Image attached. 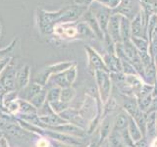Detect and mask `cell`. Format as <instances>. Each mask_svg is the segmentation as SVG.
<instances>
[{
  "label": "cell",
  "mask_w": 157,
  "mask_h": 147,
  "mask_svg": "<svg viewBox=\"0 0 157 147\" xmlns=\"http://www.w3.org/2000/svg\"><path fill=\"white\" fill-rule=\"evenodd\" d=\"M18 103L20 106L18 114H38V110L29 101L18 98Z\"/></svg>",
  "instance_id": "32"
},
{
  "label": "cell",
  "mask_w": 157,
  "mask_h": 147,
  "mask_svg": "<svg viewBox=\"0 0 157 147\" xmlns=\"http://www.w3.org/2000/svg\"><path fill=\"white\" fill-rule=\"evenodd\" d=\"M146 118H147L146 113L142 111H140L134 118H132L134 121L136 122V124L137 125V126L140 127L144 137H145V134H146Z\"/></svg>",
  "instance_id": "35"
},
{
  "label": "cell",
  "mask_w": 157,
  "mask_h": 147,
  "mask_svg": "<svg viewBox=\"0 0 157 147\" xmlns=\"http://www.w3.org/2000/svg\"><path fill=\"white\" fill-rule=\"evenodd\" d=\"M19 98V91L18 90H12V91H7L3 94V104L4 107L6 108L10 103L16 101Z\"/></svg>",
  "instance_id": "38"
},
{
  "label": "cell",
  "mask_w": 157,
  "mask_h": 147,
  "mask_svg": "<svg viewBox=\"0 0 157 147\" xmlns=\"http://www.w3.org/2000/svg\"><path fill=\"white\" fill-rule=\"evenodd\" d=\"M156 77H157V69L153 61L148 66L144 67V77H142V81H144V83L153 85L156 81Z\"/></svg>",
  "instance_id": "27"
},
{
  "label": "cell",
  "mask_w": 157,
  "mask_h": 147,
  "mask_svg": "<svg viewBox=\"0 0 157 147\" xmlns=\"http://www.w3.org/2000/svg\"><path fill=\"white\" fill-rule=\"evenodd\" d=\"M46 130H51L57 132H62V134H66L69 135H73V136H77V137H81V138H86L87 136V132L86 130L82 129V127L78 126L71 123H66V124H63L57 126H53V127H49Z\"/></svg>",
  "instance_id": "12"
},
{
  "label": "cell",
  "mask_w": 157,
  "mask_h": 147,
  "mask_svg": "<svg viewBox=\"0 0 157 147\" xmlns=\"http://www.w3.org/2000/svg\"><path fill=\"white\" fill-rule=\"evenodd\" d=\"M59 115L68 123L76 125L78 126L82 127V129H85V130L87 129L88 123L81 116L80 112H78V109H74V108L69 107L68 109L63 111L61 114H59Z\"/></svg>",
  "instance_id": "11"
},
{
  "label": "cell",
  "mask_w": 157,
  "mask_h": 147,
  "mask_svg": "<svg viewBox=\"0 0 157 147\" xmlns=\"http://www.w3.org/2000/svg\"><path fill=\"white\" fill-rule=\"evenodd\" d=\"M134 147H149V141L145 137H142L140 140L135 142Z\"/></svg>",
  "instance_id": "48"
},
{
  "label": "cell",
  "mask_w": 157,
  "mask_h": 147,
  "mask_svg": "<svg viewBox=\"0 0 157 147\" xmlns=\"http://www.w3.org/2000/svg\"><path fill=\"white\" fill-rule=\"evenodd\" d=\"M0 147H10L8 140L5 136H3L1 139H0Z\"/></svg>",
  "instance_id": "51"
},
{
  "label": "cell",
  "mask_w": 157,
  "mask_h": 147,
  "mask_svg": "<svg viewBox=\"0 0 157 147\" xmlns=\"http://www.w3.org/2000/svg\"><path fill=\"white\" fill-rule=\"evenodd\" d=\"M85 50L87 56V66L93 73L96 71L108 72L104 60H103V56H101L94 48L91 47L90 45H86Z\"/></svg>",
  "instance_id": "7"
},
{
  "label": "cell",
  "mask_w": 157,
  "mask_h": 147,
  "mask_svg": "<svg viewBox=\"0 0 157 147\" xmlns=\"http://www.w3.org/2000/svg\"><path fill=\"white\" fill-rule=\"evenodd\" d=\"M88 10L93 14V16L95 17L97 23L99 24V27L102 29L104 36L107 33V27L108 23H109L110 17L112 15V10L107 8L101 3L94 1L92 2L90 6H88Z\"/></svg>",
  "instance_id": "4"
},
{
  "label": "cell",
  "mask_w": 157,
  "mask_h": 147,
  "mask_svg": "<svg viewBox=\"0 0 157 147\" xmlns=\"http://www.w3.org/2000/svg\"><path fill=\"white\" fill-rule=\"evenodd\" d=\"M146 114H150V113H157V96L153 97L151 101V104L148 107V109L145 112Z\"/></svg>",
  "instance_id": "47"
},
{
  "label": "cell",
  "mask_w": 157,
  "mask_h": 147,
  "mask_svg": "<svg viewBox=\"0 0 157 147\" xmlns=\"http://www.w3.org/2000/svg\"><path fill=\"white\" fill-rule=\"evenodd\" d=\"M17 41H18V39L15 38V39H13V40L11 41V43L8 44L6 47L0 49V60H2L3 58L9 56V54L13 51V49L15 48V46H16Z\"/></svg>",
  "instance_id": "41"
},
{
  "label": "cell",
  "mask_w": 157,
  "mask_h": 147,
  "mask_svg": "<svg viewBox=\"0 0 157 147\" xmlns=\"http://www.w3.org/2000/svg\"><path fill=\"white\" fill-rule=\"evenodd\" d=\"M3 136H5V134H4V132L2 131V130L0 129V139H1Z\"/></svg>",
  "instance_id": "56"
},
{
  "label": "cell",
  "mask_w": 157,
  "mask_h": 147,
  "mask_svg": "<svg viewBox=\"0 0 157 147\" xmlns=\"http://www.w3.org/2000/svg\"><path fill=\"white\" fill-rule=\"evenodd\" d=\"M63 11L64 7L57 11H46L41 8L36 10V23L38 31L42 36H52L54 28L58 24Z\"/></svg>",
  "instance_id": "1"
},
{
  "label": "cell",
  "mask_w": 157,
  "mask_h": 147,
  "mask_svg": "<svg viewBox=\"0 0 157 147\" xmlns=\"http://www.w3.org/2000/svg\"><path fill=\"white\" fill-rule=\"evenodd\" d=\"M99 147H109V145H108V142H107V140L103 141L102 143L99 145Z\"/></svg>",
  "instance_id": "54"
},
{
  "label": "cell",
  "mask_w": 157,
  "mask_h": 147,
  "mask_svg": "<svg viewBox=\"0 0 157 147\" xmlns=\"http://www.w3.org/2000/svg\"><path fill=\"white\" fill-rule=\"evenodd\" d=\"M130 116L122 109L119 112H117L114 116V120H113V129L118 131H121L123 130H126L129 125Z\"/></svg>",
  "instance_id": "19"
},
{
  "label": "cell",
  "mask_w": 157,
  "mask_h": 147,
  "mask_svg": "<svg viewBox=\"0 0 157 147\" xmlns=\"http://www.w3.org/2000/svg\"><path fill=\"white\" fill-rule=\"evenodd\" d=\"M128 131H129V134L132 137V139L134 142H136L140 140L144 135H142L141 131L140 130V127L137 126V125L136 124V122L134 121L132 118L130 117V121H129V125H128V127H127Z\"/></svg>",
  "instance_id": "31"
},
{
  "label": "cell",
  "mask_w": 157,
  "mask_h": 147,
  "mask_svg": "<svg viewBox=\"0 0 157 147\" xmlns=\"http://www.w3.org/2000/svg\"><path fill=\"white\" fill-rule=\"evenodd\" d=\"M76 96V90L72 86L62 88L61 89V95H60V101L70 104L73 101V99Z\"/></svg>",
  "instance_id": "36"
},
{
  "label": "cell",
  "mask_w": 157,
  "mask_h": 147,
  "mask_svg": "<svg viewBox=\"0 0 157 147\" xmlns=\"http://www.w3.org/2000/svg\"><path fill=\"white\" fill-rule=\"evenodd\" d=\"M82 21H85L90 28H91V31L94 33V36L97 39H99L100 41H103V39H104V33H103L102 29L100 28L99 27V24L97 23L95 17L93 16V14L90 11V10H86V12L83 14V16L82 17Z\"/></svg>",
  "instance_id": "15"
},
{
  "label": "cell",
  "mask_w": 157,
  "mask_h": 147,
  "mask_svg": "<svg viewBox=\"0 0 157 147\" xmlns=\"http://www.w3.org/2000/svg\"><path fill=\"white\" fill-rule=\"evenodd\" d=\"M16 122L20 125V126L22 127L23 130H25L29 134H33L37 136H44V132H45V130L42 129L40 126H37L33 124H31L27 121H24L20 118L16 117Z\"/></svg>",
  "instance_id": "25"
},
{
  "label": "cell",
  "mask_w": 157,
  "mask_h": 147,
  "mask_svg": "<svg viewBox=\"0 0 157 147\" xmlns=\"http://www.w3.org/2000/svg\"><path fill=\"white\" fill-rule=\"evenodd\" d=\"M141 9L139 0H121L120 4L112 10L113 14H119L129 20L134 19Z\"/></svg>",
  "instance_id": "5"
},
{
  "label": "cell",
  "mask_w": 157,
  "mask_h": 147,
  "mask_svg": "<svg viewBox=\"0 0 157 147\" xmlns=\"http://www.w3.org/2000/svg\"><path fill=\"white\" fill-rule=\"evenodd\" d=\"M122 96H123V100H122L121 108L131 118H134L137 113L140 111L139 108V105H137L136 97L135 96H125V95H122Z\"/></svg>",
  "instance_id": "17"
},
{
  "label": "cell",
  "mask_w": 157,
  "mask_h": 147,
  "mask_svg": "<svg viewBox=\"0 0 157 147\" xmlns=\"http://www.w3.org/2000/svg\"><path fill=\"white\" fill-rule=\"evenodd\" d=\"M152 95H153V97L157 96V77H156V81L153 85V92H152Z\"/></svg>",
  "instance_id": "53"
},
{
  "label": "cell",
  "mask_w": 157,
  "mask_h": 147,
  "mask_svg": "<svg viewBox=\"0 0 157 147\" xmlns=\"http://www.w3.org/2000/svg\"><path fill=\"white\" fill-rule=\"evenodd\" d=\"M121 132V135H122V138H123V142H124V145L125 147H134V143L135 142L132 141V137L129 134L128 130H123L120 131Z\"/></svg>",
  "instance_id": "42"
},
{
  "label": "cell",
  "mask_w": 157,
  "mask_h": 147,
  "mask_svg": "<svg viewBox=\"0 0 157 147\" xmlns=\"http://www.w3.org/2000/svg\"><path fill=\"white\" fill-rule=\"evenodd\" d=\"M94 78L98 96H99L102 104H104L112 94L113 83L110 77V74L104 71H96L94 72Z\"/></svg>",
  "instance_id": "2"
},
{
  "label": "cell",
  "mask_w": 157,
  "mask_h": 147,
  "mask_svg": "<svg viewBox=\"0 0 157 147\" xmlns=\"http://www.w3.org/2000/svg\"><path fill=\"white\" fill-rule=\"evenodd\" d=\"M100 144L101 143H100V141H99V137H97V138H95V139L94 138L91 139L90 142L87 144L86 147H99Z\"/></svg>",
  "instance_id": "50"
},
{
  "label": "cell",
  "mask_w": 157,
  "mask_h": 147,
  "mask_svg": "<svg viewBox=\"0 0 157 147\" xmlns=\"http://www.w3.org/2000/svg\"><path fill=\"white\" fill-rule=\"evenodd\" d=\"M120 21H121V15L112 13L107 27L106 34H108L115 43L122 42V38L120 34Z\"/></svg>",
  "instance_id": "13"
},
{
  "label": "cell",
  "mask_w": 157,
  "mask_h": 147,
  "mask_svg": "<svg viewBox=\"0 0 157 147\" xmlns=\"http://www.w3.org/2000/svg\"><path fill=\"white\" fill-rule=\"evenodd\" d=\"M12 60H13V58L11 56H7V57L3 58L2 60H0V75H1L2 72L4 71V69L9 65L10 62Z\"/></svg>",
  "instance_id": "46"
},
{
  "label": "cell",
  "mask_w": 157,
  "mask_h": 147,
  "mask_svg": "<svg viewBox=\"0 0 157 147\" xmlns=\"http://www.w3.org/2000/svg\"><path fill=\"white\" fill-rule=\"evenodd\" d=\"M120 34H121L122 42L131 40L132 37L131 20L123 16H121V21H120Z\"/></svg>",
  "instance_id": "26"
},
{
  "label": "cell",
  "mask_w": 157,
  "mask_h": 147,
  "mask_svg": "<svg viewBox=\"0 0 157 147\" xmlns=\"http://www.w3.org/2000/svg\"><path fill=\"white\" fill-rule=\"evenodd\" d=\"M31 81V67L29 65H24L16 75V90L21 91L25 87H27Z\"/></svg>",
  "instance_id": "14"
},
{
  "label": "cell",
  "mask_w": 157,
  "mask_h": 147,
  "mask_svg": "<svg viewBox=\"0 0 157 147\" xmlns=\"http://www.w3.org/2000/svg\"><path fill=\"white\" fill-rule=\"evenodd\" d=\"M77 75H78V69H77V63H75L72 67L67 69L66 71L56 74V75H52L50 78H49L48 83L52 82L54 83V85L60 88L70 87L76 81Z\"/></svg>",
  "instance_id": "3"
},
{
  "label": "cell",
  "mask_w": 157,
  "mask_h": 147,
  "mask_svg": "<svg viewBox=\"0 0 157 147\" xmlns=\"http://www.w3.org/2000/svg\"><path fill=\"white\" fill-rule=\"evenodd\" d=\"M156 114L157 113H150L146 114V134L145 138L147 140L152 139L153 137L157 135V130H156Z\"/></svg>",
  "instance_id": "24"
},
{
  "label": "cell",
  "mask_w": 157,
  "mask_h": 147,
  "mask_svg": "<svg viewBox=\"0 0 157 147\" xmlns=\"http://www.w3.org/2000/svg\"><path fill=\"white\" fill-rule=\"evenodd\" d=\"M77 31H78V34L80 39H85V38H96L94 33L91 31V28H90V26L82 20H80V21L77 22Z\"/></svg>",
  "instance_id": "28"
},
{
  "label": "cell",
  "mask_w": 157,
  "mask_h": 147,
  "mask_svg": "<svg viewBox=\"0 0 157 147\" xmlns=\"http://www.w3.org/2000/svg\"><path fill=\"white\" fill-rule=\"evenodd\" d=\"M50 106H51L54 113H56V114H61L63 111H65L66 109H68V108L70 107V104H67V103H64L60 100H58L55 102H51Z\"/></svg>",
  "instance_id": "39"
},
{
  "label": "cell",
  "mask_w": 157,
  "mask_h": 147,
  "mask_svg": "<svg viewBox=\"0 0 157 147\" xmlns=\"http://www.w3.org/2000/svg\"><path fill=\"white\" fill-rule=\"evenodd\" d=\"M118 107H119V103H118L117 99L115 97H111L107 100L106 103H104L102 106V115H101V119L103 117H106L108 115H114L115 112L118 110Z\"/></svg>",
  "instance_id": "29"
},
{
  "label": "cell",
  "mask_w": 157,
  "mask_h": 147,
  "mask_svg": "<svg viewBox=\"0 0 157 147\" xmlns=\"http://www.w3.org/2000/svg\"><path fill=\"white\" fill-rule=\"evenodd\" d=\"M40 118V121L45 125L46 129H49V127H53V126H57L63 124H66L65 120L61 118V116L59 114H56V113H53V114L47 115V116H39Z\"/></svg>",
  "instance_id": "22"
},
{
  "label": "cell",
  "mask_w": 157,
  "mask_h": 147,
  "mask_svg": "<svg viewBox=\"0 0 157 147\" xmlns=\"http://www.w3.org/2000/svg\"><path fill=\"white\" fill-rule=\"evenodd\" d=\"M97 2H99L102 5L106 6L107 8L113 10V9H115L118 6V5L120 4L121 0H98Z\"/></svg>",
  "instance_id": "44"
},
{
  "label": "cell",
  "mask_w": 157,
  "mask_h": 147,
  "mask_svg": "<svg viewBox=\"0 0 157 147\" xmlns=\"http://www.w3.org/2000/svg\"><path fill=\"white\" fill-rule=\"evenodd\" d=\"M122 62V73L126 76L129 75H137V73L136 71V69L134 66L129 61H125V60H121ZM139 76V75H137Z\"/></svg>",
  "instance_id": "40"
},
{
  "label": "cell",
  "mask_w": 157,
  "mask_h": 147,
  "mask_svg": "<svg viewBox=\"0 0 157 147\" xmlns=\"http://www.w3.org/2000/svg\"><path fill=\"white\" fill-rule=\"evenodd\" d=\"M49 140H50L51 147H76V146H72V145H69V144L62 143V142H59V141L54 140V139H49Z\"/></svg>",
  "instance_id": "49"
},
{
  "label": "cell",
  "mask_w": 157,
  "mask_h": 147,
  "mask_svg": "<svg viewBox=\"0 0 157 147\" xmlns=\"http://www.w3.org/2000/svg\"><path fill=\"white\" fill-rule=\"evenodd\" d=\"M1 31H2V26H1V24H0V36H1Z\"/></svg>",
  "instance_id": "57"
},
{
  "label": "cell",
  "mask_w": 157,
  "mask_h": 147,
  "mask_svg": "<svg viewBox=\"0 0 157 147\" xmlns=\"http://www.w3.org/2000/svg\"><path fill=\"white\" fill-rule=\"evenodd\" d=\"M53 110L50 106V103L48 101H45V103L41 106L40 109H38V116H47V115H50L53 114Z\"/></svg>",
  "instance_id": "43"
},
{
  "label": "cell",
  "mask_w": 157,
  "mask_h": 147,
  "mask_svg": "<svg viewBox=\"0 0 157 147\" xmlns=\"http://www.w3.org/2000/svg\"><path fill=\"white\" fill-rule=\"evenodd\" d=\"M88 7L82 6V5H78L74 3L70 6L64 7V11L59 19L58 24H66V23H75L80 21L83 14L86 12Z\"/></svg>",
  "instance_id": "6"
},
{
  "label": "cell",
  "mask_w": 157,
  "mask_h": 147,
  "mask_svg": "<svg viewBox=\"0 0 157 147\" xmlns=\"http://www.w3.org/2000/svg\"><path fill=\"white\" fill-rule=\"evenodd\" d=\"M114 115H108L106 117H103L101 119V122L99 124V134H98V137H99L100 143L107 139L108 135L110 134L113 129V120H114Z\"/></svg>",
  "instance_id": "16"
},
{
  "label": "cell",
  "mask_w": 157,
  "mask_h": 147,
  "mask_svg": "<svg viewBox=\"0 0 157 147\" xmlns=\"http://www.w3.org/2000/svg\"><path fill=\"white\" fill-rule=\"evenodd\" d=\"M125 82L132 89L135 97L140 92V90L141 89V87L144 83V81L141 80V77L137 75H129V76L125 75Z\"/></svg>",
  "instance_id": "21"
},
{
  "label": "cell",
  "mask_w": 157,
  "mask_h": 147,
  "mask_svg": "<svg viewBox=\"0 0 157 147\" xmlns=\"http://www.w3.org/2000/svg\"><path fill=\"white\" fill-rule=\"evenodd\" d=\"M153 60H154V63H155V66H156V69H157V52L155 53V55L153 56Z\"/></svg>",
  "instance_id": "55"
},
{
  "label": "cell",
  "mask_w": 157,
  "mask_h": 147,
  "mask_svg": "<svg viewBox=\"0 0 157 147\" xmlns=\"http://www.w3.org/2000/svg\"><path fill=\"white\" fill-rule=\"evenodd\" d=\"M46 96H47V87L45 86V87H43L42 89L39 91L29 102H31L32 104L38 110V109H40L41 106L45 103Z\"/></svg>",
  "instance_id": "34"
},
{
  "label": "cell",
  "mask_w": 157,
  "mask_h": 147,
  "mask_svg": "<svg viewBox=\"0 0 157 147\" xmlns=\"http://www.w3.org/2000/svg\"><path fill=\"white\" fill-rule=\"evenodd\" d=\"M42 88L43 87L41 85H39L37 83L33 81L32 83H29L27 87H25L24 89L19 91V98L27 100V101H31Z\"/></svg>",
  "instance_id": "20"
},
{
  "label": "cell",
  "mask_w": 157,
  "mask_h": 147,
  "mask_svg": "<svg viewBox=\"0 0 157 147\" xmlns=\"http://www.w3.org/2000/svg\"><path fill=\"white\" fill-rule=\"evenodd\" d=\"M156 130H157V114H156Z\"/></svg>",
  "instance_id": "58"
},
{
  "label": "cell",
  "mask_w": 157,
  "mask_h": 147,
  "mask_svg": "<svg viewBox=\"0 0 157 147\" xmlns=\"http://www.w3.org/2000/svg\"><path fill=\"white\" fill-rule=\"evenodd\" d=\"M76 62L74 61H64V62H59V63H55L52 64V65H49L47 67L44 68V70L46 71V73L49 76L52 75H56V74L62 73L64 71H66L67 69H69L70 67H72Z\"/></svg>",
  "instance_id": "23"
},
{
  "label": "cell",
  "mask_w": 157,
  "mask_h": 147,
  "mask_svg": "<svg viewBox=\"0 0 157 147\" xmlns=\"http://www.w3.org/2000/svg\"><path fill=\"white\" fill-rule=\"evenodd\" d=\"M149 147H157V135L149 140Z\"/></svg>",
  "instance_id": "52"
},
{
  "label": "cell",
  "mask_w": 157,
  "mask_h": 147,
  "mask_svg": "<svg viewBox=\"0 0 157 147\" xmlns=\"http://www.w3.org/2000/svg\"><path fill=\"white\" fill-rule=\"evenodd\" d=\"M16 75L17 70L12 60L0 75V81L6 92L16 90Z\"/></svg>",
  "instance_id": "8"
},
{
  "label": "cell",
  "mask_w": 157,
  "mask_h": 147,
  "mask_svg": "<svg viewBox=\"0 0 157 147\" xmlns=\"http://www.w3.org/2000/svg\"><path fill=\"white\" fill-rule=\"evenodd\" d=\"M107 142L109 147H125L124 142H123V138L121 135V132L112 130L110 134L107 137Z\"/></svg>",
  "instance_id": "30"
},
{
  "label": "cell",
  "mask_w": 157,
  "mask_h": 147,
  "mask_svg": "<svg viewBox=\"0 0 157 147\" xmlns=\"http://www.w3.org/2000/svg\"><path fill=\"white\" fill-rule=\"evenodd\" d=\"M61 89L62 88L54 85L47 89V96H46V101L49 103L55 102L60 100V95H61Z\"/></svg>",
  "instance_id": "37"
},
{
  "label": "cell",
  "mask_w": 157,
  "mask_h": 147,
  "mask_svg": "<svg viewBox=\"0 0 157 147\" xmlns=\"http://www.w3.org/2000/svg\"><path fill=\"white\" fill-rule=\"evenodd\" d=\"M152 92H153V85L144 83L141 89L136 95V99L137 105H139L140 111L146 112L147 109H148V107L151 104V101L153 99Z\"/></svg>",
  "instance_id": "10"
},
{
  "label": "cell",
  "mask_w": 157,
  "mask_h": 147,
  "mask_svg": "<svg viewBox=\"0 0 157 147\" xmlns=\"http://www.w3.org/2000/svg\"><path fill=\"white\" fill-rule=\"evenodd\" d=\"M36 147H50L51 143L50 140H49L48 137L46 136H39V138L37 139L36 143Z\"/></svg>",
  "instance_id": "45"
},
{
  "label": "cell",
  "mask_w": 157,
  "mask_h": 147,
  "mask_svg": "<svg viewBox=\"0 0 157 147\" xmlns=\"http://www.w3.org/2000/svg\"><path fill=\"white\" fill-rule=\"evenodd\" d=\"M105 66L108 73H122V62L116 54H108L103 55Z\"/></svg>",
  "instance_id": "18"
},
{
  "label": "cell",
  "mask_w": 157,
  "mask_h": 147,
  "mask_svg": "<svg viewBox=\"0 0 157 147\" xmlns=\"http://www.w3.org/2000/svg\"><path fill=\"white\" fill-rule=\"evenodd\" d=\"M44 136L48 137L49 139H54L59 142H62V143L76 146V147L82 146L83 144V142H85V138L69 135L66 134H62V132H57V131H54L51 130H45Z\"/></svg>",
  "instance_id": "9"
},
{
  "label": "cell",
  "mask_w": 157,
  "mask_h": 147,
  "mask_svg": "<svg viewBox=\"0 0 157 147\" xmlns=\"http://www.w3.org/2000/svg\"><path fill=\"white\" fill-rule=\"evenodd\" d=\"M131 41L139 52H149V41L144 37L132 36Z\"/></svg>",
  "instance_id": "33"
}]
</instances>
